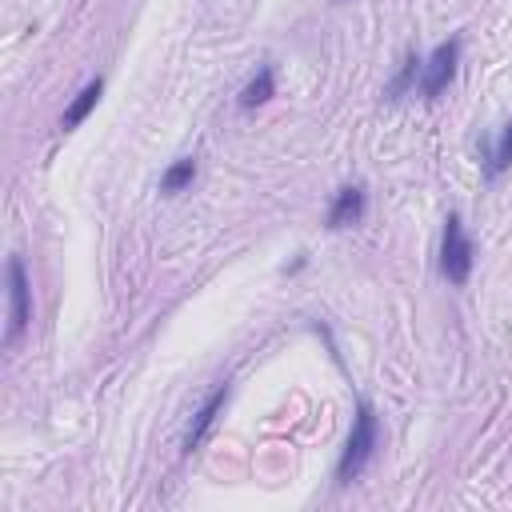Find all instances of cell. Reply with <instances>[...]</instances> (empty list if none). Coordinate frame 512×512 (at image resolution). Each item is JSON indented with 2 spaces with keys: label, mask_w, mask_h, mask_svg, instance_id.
<instances>
[{
  "label": "cell",
  "mask_w": 512,
  "mask_h": 512,
  "mask_svg": "<svg viewBox=\"0 0 512 512\" xmlns=\"http://www.w3.org/2000/svg\"><path fill=\"white\" fill-rule=\"evenodd\" d=\"M376 448H380V420H376V408L368 400H360L356 404L352 432H348V444H344V452L336 460V484H352L368 468V460L376 456Z\"/></svg>",
  "instance_id": "cell-1"
},
{
  "label": "cell",
  "mask_w": 512,
  "mask_h": 512,
  "mask_svg": "<svg viewBox=\"0 0 512 512\" xmlns=\"http://www.w3.org/2000/svg\"><path fill=\"white\" fill-rule=\"evenodd\" d=\"M472 260H476V248H472V240H468L460 216L448 212V220H444V240H440V276H444L448 284H464V280L472 276Z\"/></svg>",
  "instance_id": "cell-2"
},
{
  "label": "cell",
  "mask_w": 512,
  "mask_h": 512,
  "mask_svg": "<svg viewBox=\"0 0 512 512\" xmlns=\"http://www.w3.org/2000/svg\"><path fill=\"white\" fill-rule=\"evenodd\" d=\"M456 64H460V36H452V40H444V44L432 48V56H428L424 68H420V84H416L420 96H424V100H436V96L452 84Z\"/></svg>",
  "instance_id": "cell-3"
},
{
  "label": "cell",
  "mask_w": 512,
  "mask_h": 512,
  "mask_svg": "<svg viewBox=\"0 0 512 512\" xmlns=\"http://www.w3.org/2000/svg\"><path fill=\"white\" fill-rule=\"evenodd\" d=\"M32 320V288H28V272H24V260L12 256L8 260V344H16L24 336Z\"/></svg>",
  "instance_id": "cell-4"
},
{
  "label": "cell",
  "mask_w": 512,
  "mask_h": 512,
  "mask_svg": "<svg viewBox=\"0 0 512 512\" xmlns=\"http://www.w3.org/2000/svg\"><path fill=\"white\" fill-rule=\"evenodd\" d=\"M364 212H368V192H364L360 184H344V188L332 196L324 224H328V228H352V224L364 220Z\"/></svg>",
  "instance_id": "cell-5"
},
{
  "label": "cell",
  "mask_w": 512,
  "mask_h": 512,
  "mask_svg": "<svg viewBox=\"0 0 512 512\" xmlns=\"http://www.w3.org/2000/svg\"><path fill=\"white\" fill-rule=\"evenodd\" d=\"M224 404H228V384H216V388L208 392V400L196 408V416H192V424H188V432H184V448H188V452L200 448V440L208 436V428L216 424V416H220Z\"/></svg>",
  "instance_id": "cell-6"
},
{
  "label": "cell",
  "mask_w": 512,
  "mask_h": 512,
  "mask_svg": "<svg viewBox=\"0 0 512 512\" xmlns=\"http://www.w3.org/2000/svg\"><path fill=\"white\" fill-rule=\"evenodd\" d=\"M100 92H104V80H100V76H96V80H88V84L76 92V100L64 108V116H60V128L68 132V128H76V124H84V120H88V112L96 108Z\"/></svg>",
  "instance_id": "cell-7"
},
{
  "label": "cell",
  "mask_w": 512,
  "mask_h": 512,
  "mask_svg": "<svg viewBox=\"0 0 512 512\" xmlns=\"http://www.w3.org/2000/svg\"><path fill=\"white\" fill-rule=\"evenodd\" d=\"M272 92H276V72H272V64H264V68L244 84L240 108H244V112H248V108H260L264 100H272Z\"/></svg>",
  "instance_id": "cell-8"
},
{
  "label": "cell",
  "mask_w": 512,
  "mask_h": 512,
  "mask_svg": "<svg viewBox=\"0 0 512 512\" xmlns=\"http://www.w3.org/2000/svg\"><path fill=\"white\" fill-rule=\"evenodd\" d=\"M508 164H512V120L500 128L496 144L488 148V156H484V176H488V180H496V176H500Z\"/></svg>",
  "instance_id": "cell-9"
},
{
  "label": "cell",
  "mask_w": 512,
  "mask_h": 512,
  "mask_svg": "<svg viewBox=\"0 0 512 512\" xmlns=\"http://www.w3.org/2000/svg\"><path fill=\"white\" fill-rule=\"evenodd\" d=\"M420 68H424V60H420L416 52H408V56H404V64H400V72L388 80L384 96H388V100H400L408 88H416V84H420Z\"/></svg>",
  "instance_id": "cell-10"
},
{
  "label": "cell",
  "mask_w": 512,
  "mask_h": 512,
  "mask_svg": "<svg viewBox=\"0 0 512 512\" xmlns=\"http://www.w3.org/2000/svg\"><path fill=\"white\" fill-rule=\"evenodd\" d=\"M192 180H196V160H192V156H180V160L160 176V192H164V196H176V192H184Z\"/></svg>",
  "instance_id": "cell-11"
}]
</instances>
